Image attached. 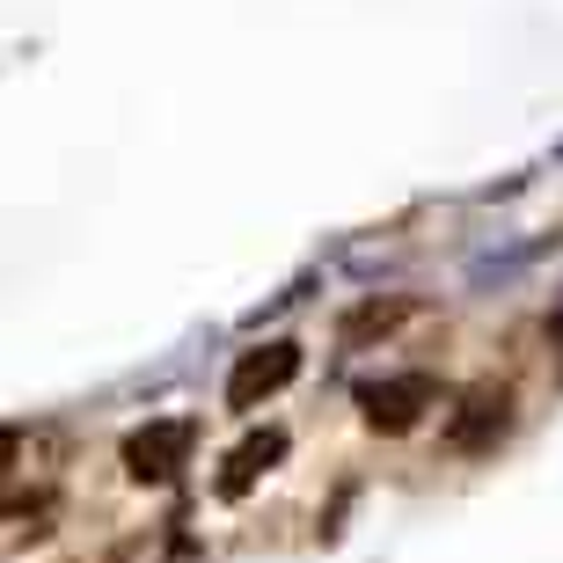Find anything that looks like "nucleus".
Returning a JSON list of instances; mask_svg holds the SVG:
<instances>
[{
    "mask_svg": "<svg viewBox=\"0 0 563 563\" xmlns=\"http://www.w3.org/2000/svg\"><path fill=\"white\" fill-rule=\"evenodd\" d=\"M505 432H512V388L505 380H476L461 388L454 410H446V454H498Z\"/></svg>",
    "mask_w": 563,
    "mask_h": 563,
    "instance_id": "obj_1",
    "label": "nucleus"
},
{
    "mask_svg": "<svg viewBox=\"0 0 563 563\" xmlns=\"http://www.w3.org/2000/svg\"><path fill=\"white\" fill-rule=\"evenodd\" d=\"M190 446H198V418H154L140 424V432H125V446H118V461H125L132 483H176L190 468Z\"/></svg>",
    "mask_w": 563,
    "mask_h": 563,
    "instance_id": "obj_2",
    "label": "nucleus"
},
{
    "mask_svg": "<svg viewBox=\"0 0 563 563\" xmlns=\"http://www.w3.org/2000/svg\"><path fill=\"white\" fill-rule=\"evenodd\" d=\"M424 410H439V380L424 374V366H410V374H380V380L358 388V418H366V432H380V439H402Z\"/></svg>",
    "mask_w": 563,
    "mask_h": 563,
    "instance_id": "obj_3",
    "label": "nucleus"
},
{
    "mask_svg": "<svg viewBox=\"0 0 563 563\" xmlns=\"http://www.w3.org/2000/svg\"><path fill=\"white\" fill-rule=\"evenodd\" d=\"M292 380H300V344H292V336H272V344H256V352L234 358L228 410H234V418H250V410H264L272 396H286Z\"/></svg>",
    "mask_w": 563,
    "mask_h": 563,
    "instance_id": "obj_4",
    "label": "nucleus"
},
{
    "mask_svg": "<svg viewBox=\"0 0 563 563\" xmlns=\"http://www.w3.org/2000/svg\"><path fill=\"white\" fill-rule=\"evenodd\" d=\"M278 461H286V432H278V424H264V432H250L228 461H220V483H212V490H220V498H250L256 476H272Z\"/></svg>",
    "mask_w": 563,
    "mask_h": 563,
    "instance_id": "obj_5",
    "label": "nucleus"
},
{
    "mask_svg": "<svg viewBox=\"0 0 563 563\" xmlns=\"http://www.w3.org/2000/svg\"><path fill=\"white\" fill-rule=\"evenodd\" d=\"M410 314H418V300H410V292H374V300H358V308L336 314V344H344V352H358V344H374V336H396Z\"/></svg>",
    "mask_w": 563,
    "mask_h": 563,
    "instance_id": "obj_6",
    "label": "nucleus"
}]
</instances>
